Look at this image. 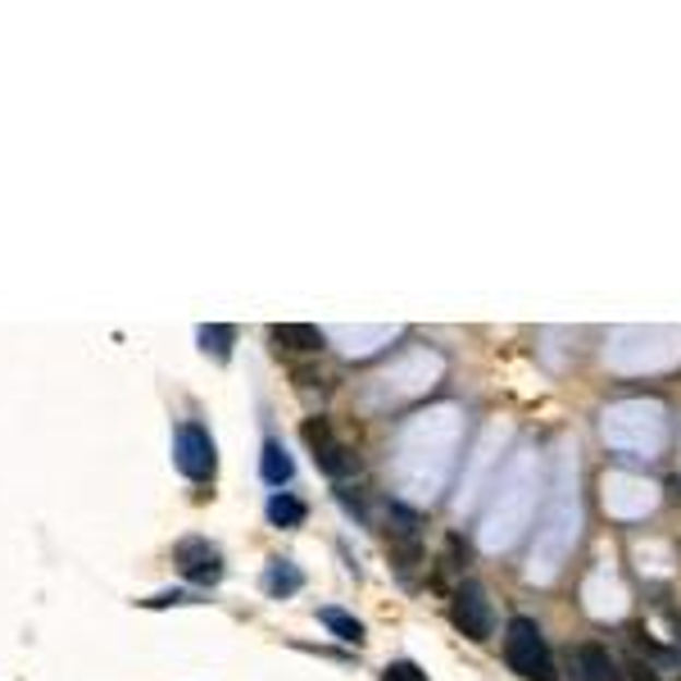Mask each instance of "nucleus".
<instances>
[{
	"label": "nucleus",
	"mask_w": 681,
	"mask_h": 681,
	"mask_svg": "<svg viewBox=\"0 0 681 681\" xmlns=\"http://www.w3.org/2000/svg\"><path fill=\"white\" fill-rule=\"evenodd\" d=\"M577 541V459L563 450V459H559V481H554V509H550V527L541 531V546L546 554L536 559L527 573L531 582H550L559 573V559L563 550Z\"/></svg>",
	"instance_id": "nucleus-1"
},
{
	"label": "nucleus",
	"mask_w": 681,
	"mask_h": 681,
	"mask_svg": "<svg viewBox=\"0 0 681 681\" xmlns=\"http://www.w3.org/2000/svg\"><path fill=\"white\" fill-rule=\"evenodd\" d=\"M504 664L527 681H559L554 655H550V645H546L541 628H536L531 618H514L504 628Z\"/></svg>",
	"instance_id": "nucleus-2"
},
{
	"label": "nucleus",
	"mask_w": 681,
	"mask_h": 681,
	"mask_svg": "<svg viewBox=\"0 0 681 681\" xmlns=\"http://www.w3.org/2000/svg\"><path fill=\"white\" fill-rule=\"evenodd\" d=\"M450 618H454V628H459L468 641H477V645L495 636V609H491V595H487V586H477V582H464L459 590H454Z\"/></svg>",
	"instance_id": "nucleus-3"
},
{
	"label": "nucleus",
	"mask_w": 681,
	"mask_h": 681,
	"mask_svg": "<svg viewBox=\"0 0 681 681\" xmlns=\"http://www.w3.org/2000/svg\"><path fill=\"white\" fill-rule=\"evenodd\" d=\"M174 464L187 481H210L214 477V437L201 428V422H182L174 432Z\"/></svg>",
	"instance_id": "nucleus-4"
},
{
	"label": "nucleus",
	"mask_w": 681,
	"mask_h": 681,
	"mask_svg": "<svg viewBox=\"0 0 681 681\" xmlns=\"http://www.w3.org/2000/svg\"><path fill=\"white\" fill-rule=\"evenodd\" d=\"M304 441H309V450H314V464H319L332 481H346V477L359 468V459L350 454V445L336 441V432L327 428V418H309V422H304Z\"/></svg>",
	"instance_id": "nucleus-5"
},
{
	"label": "nucleus",
	"mask_w": 681,
	"mask_h": 681,
	"mask_svg": "<svg viewBox=\"0 0 681 681\" xmlns=\"http://www.w3.org/2000/svg\"><path fill=\"white\" fill-rule=\"evenodd\" d=\"M174 563L182 568V577L195 582V586H214L223 577V554L210 541H201V536H187V541H178Z\"/></svg>",
	"instance_id": "nucleus-6"
},
{
	"label": "nucleus",
	"mask_w": 681,
	"mask_h": 681,
	"mask_svg": "<svg viewBox=\"0 0 681 681\" xmlns=\"http://www.w3.org/2000/svg\"><path fill=\"white\" fill-rule=\"evenodd\" d=\"M573 677H577V681H622V668H618V659L609 655V645L586 641V645L573 649Z\"/></svg>",
	"instance_id": "nucleus-7"
},
{
	"label": "nucleus",
	"mask_w": 681,
	"mask_h": 681,
	"mask_svg": "<svg viewBox=\"0 0 681 681\" xmlns=\"http://www.w3.org/2000/svg\"><path fill=\"white\" fill-rule=\"evenodd\" d=\"M268 336H273L277 350H291V355H314V350H323V332L309 327V323H277Z\"/></svg>",
	"instance_id": "nucleus-8"
},
{
	"label": "nucleus",
	"mask_w": 681,
	"mask_h": 681,
	"mask_svg": "<svg viewBox=\"0 0 681 681\" xmlns=\"http://www.w3.org/2000/svg\"><path fill=\"white\" fill-rule=\"evenodd\" d=\"M291 473H296V464H291V454L282 450V441H264V450H260V477L268 481V487H287Z\"/></svg>",
	"instance_id": "nucleus-9"
},
{
	"label": "nucleus",
	"mask_w": 681,
	"mask_h": 681,
	"mask_svg": "<svg viewBox=\"0 0 681 681\" xmlns=\"http://www.w3.org/2000/svg\"><path fill=\"white\" fill-rule=\"evenodd\" d=\"M304 586V573L291 563V559H273L268 573H264V590L273 595V600H287V595H296Z\"/></svg>",
	"instance_id": "nucleus-10"
},
{
	"label": "nucleus",
	"mask_w": 681,
	"mask_h": 681,
	"mask_svg": "<svg viewBox=\"0 0 681 681\" xmlns=\"http://www.w3.org/2000/svg\"><path fill=\"white\" fill-rule=\"evenodd\" d=\"M304 518H309V509H304V500H296L291 491H273V495H268V523H273V527H287V531H291V527H300Z\"/></svg>",
	"instance_id": "nucleus-11"
},
{
	"label": "nucleus",
	"mask_w": 681,
	"mask_h": 681,
	"mask_svg": "<svg viewBox=\"0 0 681 681\" xmlns=\"http://www.w3.org/2000/svg\"><path fill=\"white\" fill-rule=\"evenodd\" d=\"M195 336H201V350H205V355H214L218 363H227V359H232V340H237V327H227V323H205V327L195 332Z\"/></svg>",
	"instance_id": "nucleus-12"
},
{
	"label": "nucleus",
	"mask_w": 681,
	"mask_h": 681,
	"mask_svg": "<svg viewBox=\"0 0 681 681\" xmlns=\"http://www.w3.org/2000/svg\"><path fill=\"white\" fill-rule=\"evenodd\" d=\"M319 622H323V628L336 636V641H350V645H359L363 641V622L359 618H350L346 609H319Z\"/></svg>",
	"instance_id": "nucleus-13"
},
{
	"label": "nucleus",
	"mask_w": 681,
	"mask_h": 681,
	"mask_svg": "<svg viewBox=\"0 0 681 681\" xmlns=\"http://www.w3.org/2000/svg\"><path fill=\"white\" fill-rule=\"evenodd\" d=\"M382 681H428V672H422L418 664H409V659H401V664H386Z\"/></svg>",
	"instance_id": "nucleus-14"
},
{
	"label": "nucleus",
	"mask_w": 681,
	"mask_h": 681,
	"mask_svg": "<svg viewBox=\"0 0 681 681\" xmlns=\"http://www.w3.org/2000/svg\"><path fill=\"white\" fill-rule=\"evenodd\" d=\"M146 609H164V605H187V590H164V595H155V600H141Z\"/></svg>",
	"instance_id": "nucleus-15"
}]
</instances>
